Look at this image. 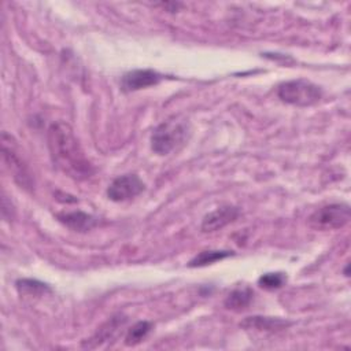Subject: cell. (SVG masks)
Returning <instances> with one entry per match:
<instances>
[{
    "label": "cell",
    "instance_id": "1",
    "mask_svg": "<svg viewBox=\"0 0 351 351\" xmlns=\"http://www.w3.org/2000/svg\"><path fill=\"white\" fill-rule=\"evenodd\" d=\"M48 148L53 165L67 177L82 181L95 173V167L85 155L71 126L63 121L48 129Z\"/></svg>",
    "mask_w": 351,
    "mask_h": 351
},
{
    "label": "cell",
    "instance_id": "2",
    "mask_svg": "<svg viewBox=\"0 0 351 351\" xmlns=\"http://www.w3.org/2000/svg\"><path fill=\"white\" fill-rule=\"evenodd\" d=\"M188 138V125L184 121L167 119L158 125L151 136V148L158 155H167Z\"/></svg>",
    "mask_w": 351,
    "mask_h": 351
},
{
    "label": "cell",
    "instance_id": "3",
    "mask_svg": "<svg viewBox=\"0 0 351 351\" xmlns=\"http://www.w3.org/2000/svg\"><path fill=\"white\" fill-rule=\"evenodd\" d=\"M1 154L3 159L11 171L14 181L26 191H33L34 180L30 173V169L19 152V147L14 137L7 132L1 134Z\"/></svg>",
    "mask_w": 351,
    "mask_h": 351
},
{
    "label": "cell",
    "instance_id": "4",
    "mask_svg": "<svg viewBox=\"0 0 351 351\" xmlns=\"http://www.w3.org/2000/svg\"><path fill=\"white\" fill-rule=\"evenodd\" d=\"M277 95L284 103L298 107H307L319 101L322 97V89L307 80L298 78L280 84Z\"/></svg>",
    "mask_w": 351,
    "mask_h": 351
},
{
    "label": "cell",
    "instance_id": "5",
    "mask_svg": "<svg viewBox=\"0 0 351 351\" xmlns=\"http://www.w3.org/2000/svg\"><path fill=\"white\" fill-rule=\"evenodd\" d=\"M350 218L351 211L348 204L332 203L315 210L308 217V225L315 230H335L347 225Z\"/></svg>",
    "mask_w": 351,
    "mask_h": 351
},
{
    "label": "cell",
    "instance_id": "6",
    "mask_svg": "<svg viewBox=\"0 0 351 351\" xmlns=\"http://www.w3.org/2000/svg\"><path fill=\"white\" fill-rule=\"evenodd\" d=\"M145 185L136 174H123L117 177L107 188V196L112 202H126L138 196Z\"/></svg>",
    "mask_w": 351,
    "mask_h": 351
},
{
    "label": "cell",
    "instance_id": "7",
    "mask_svg": "<svg viewBox=\"0 0 351 351\" xmlns=\"http://www.w3.org/2000/svg\"><path fill=\"white\" fill-rule=\"evenodd\" d=\"M162 75L158 71L144 69V70H132L123 74L121 80V88L123 92H134L147 86L159 84Z\"/></svg>",
    "mask_w": 351,
    "mask_h": 351
},
{
    "label": "cell",
    "instance_id": "8",
    "mask_svg": "<svg viewBox=\"0 0 351 351\" xmlns=\"http://www.w3.org/2000/svg\"><path fill=\"white\" fill-rule=\"evenodd\" d=\"M240 215V210L234 206H221L215 208L214 211L208 213L203 221H202V230L208 233V232H215L226 226L228 223L233 222L237 219Z\"/></svg>",
    "mask_w": 351,
    "mask_h": 351
},
{
    "label": "cell",
    "instance_id": "9",
    "mask_svg": "<svg viewBox=\"0 0 351 351\" xmlns=\"http://www.w3.org/2000/svg\"><path fill=\"white\" fill-rule=\"evenodd\" d=\"M56 218L59 222H62L64 226L74 232H88L92 228H95L99 222L96 217L80 210L59 213L56 214Z\"/></svg>",
    "mask_w": 351,
    "mask_h": 351
},
{
    "label": "cell",
    "instance_id": "10",
    "mask_svg": "<svg viewBox=\"0 0 351 351\" xmlns=\"http://www.w3.org/2000/svg\"><path fill=\"white\" fill-rule=\"evenodd\" d=\"M291 322L281 319V318H273V317H261V315H254V317H247L240 326L244 329H255L259 332H276L285 329L289 326Z\"/></svg>",
    "mask_w": 351,
    "mask_h": 351
},
{
    "label": "cell",
    "instance_id": "11",
    "mask_svg": "<svg viewBox=\"0 0 351 351\" xmlns=\"http://www.w3.org/2000/svg\"><path fill=\"white\" fill-rule=\"evenodd\" d=\"M252 298H254V292H252L251 288H248V287L237 288L226 296L225 306H226V308L236 310V311L243 310L251 303Z\"/></svg>",
    "mask_w": 351,
    "mask_h": 351
},
{
    "label": "cell",
    "instance_id": "12",
    "mask_svg": "<svg viewBox=\"0 0 351 351\" xmlns=\"http://www.w3.org/2000/svg\"><path fill=\"white\" fill-rule=\"evenodd\" d=\"M233 255L232 251H219V250H211V251H202L195 258H192L188 263L189 267H202L206 265H211L217 261L225 259L228 256Z\"/></svg>",
    "mask_w": 351,
    "mask_h": 351
},
{
    "label": "cell",
    "instance_id": "13",
    "mask_svg": "<svg viewBox=\"0 0 351 351\" xmlns=\"http://www.w3.org/2000/svg\"><path fill=\"white\" fill-rule=\"evenodd\" d=\"M152 329V324L148 321H138L136 322L126 333L125 336V344L126 346H136L143 341V339L147 337L149 330Z\"/></svg>",
    "mask_w": 351,
    "mask_h": 351
},
{
    "label": "cell",
    "instance_id": "14",
    "mask_svg": "<svg viewBox=\"0 0 351 351\" xmlns=\"http://www.w3.org/2000/svg\"><path fill=\"white\" fill-rule=\"evenodd\" d=\"M126 322V318L123 315H114L111 317L99 330H97V335H96V339H99L97 341H106L108 340L110 337L114 336V333L118 330V328H121L123 324Z\"/></svg>",
    "mask_w": 351,
    "mask_h": 351
},
{
    "label": "cell",
    "instance_id": "15",
    "mask_svg": "<svg viewBox=\"0 0 351 351\" xmlns=\"http://www.w3.org/2000/svg\"><path fill=\"white\" fill-rule=\"evenodd\" d=\"M16 288L23 295H29V296H36V295H41L45 292H49V287L44 282H40L37 280H19L16 281Z\"/></svg>",
    "mask_w": 351,
    "mask_h": 351
},
{
    "label": "cell",
    "instance_id": "16",
    "mask_svg": "<svg viewBox=\"0 0 351 351\" xmlns=\"http://www.w3.org/2000/svg\"><path fill=\"white\" fill-rule=\"evenodd\" d=\"M285 276L282 273H266L259 277L258 284L265 289H277L284 285Z\"/></svg>",
    "mask_w": 351,
    "mask_h": 351
}]
</instances>
